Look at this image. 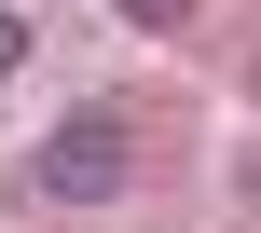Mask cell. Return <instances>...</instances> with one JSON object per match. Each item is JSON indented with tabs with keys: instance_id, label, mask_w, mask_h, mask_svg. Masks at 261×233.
<instances>
[{
	"instance_id": "cell-1",
	"label": "cell",
	"mask_w": 261,
	"mask_h": 233,
	"mask_svg": "<svg viewBox=\"0 0 261 233\" xmlns=\"http://www.w3.org/2000/svg\"><path fill=\"white\" fill-rule=\"evenodd\" d=\"M124 179H138V110H124V96L55 110V137L28 151V206H110Z\"/></svg>"
},
{
	"instance_id": "cell-2",
	"label": "cell",
	"mask_w": 261,
	"mask_h": 233,
	"mask_svg": "<svg viewBox=\"0 0 261 233\" xmlns=\"http://www.w3.org/2000/svg\"><path fill=\"white\" fill-rule=\"evenodd\" d=\"M110 14H124V27H151V41H179V27L206 14V0H110Z\"/></svg>"
},
{
	"instance_id": "cell-3",
	"label": "cell",
	"mask_w": 261,
	"mask_h": 233,
	"mask_svg": "<svg viewBox=\"0 0 261 233\" xmlns=\"http://www.w3.org/2000/svg\"><path fill=\"white\" fill-rule=\"evenodd\" d=\"M14 69H28V14L0 0V82H14Z\"/></svg>"
}]
</instances>
